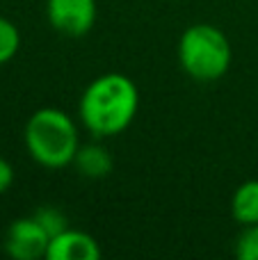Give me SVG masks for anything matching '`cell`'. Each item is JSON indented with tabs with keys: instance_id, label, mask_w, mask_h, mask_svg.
<instances>
[{
	"instance_id": "5",
	"label": "cell",
	"mask_w": 258,
	"mask_h": 260,
	"mask_svg": "<svg viewBox=\"0 0 258 260\" xmlns=\"http://www.w3.org/2000/svg\"><path fill=\"white\" fill-rule=\"evenodd\" d=\"M50 235L41 229L35 217H18L7 226L3 238V249L14 260H37L48 253Z\"/></svg>"
},
{
	"instance_id": "10",
	"label": "cell",
	"mask_w": 258,
	"mask_h": 260,
	"mask_svg": "<svg viewBox=\"0 0 258 260\" xmlns=\"http://www.w3.org/2000/svg\"><path fill=\"white\" fill-rule=\"evenodd\" d=\"M32 217H35V219L39 221L41 229H44L46 233L50 235V238L69 229V219H67V215H64V212L59 210L57 206H48V203H46V206H39L35 212H32Z\"/></svg>"
},
{
	"instance_id": "2",
	"label": "cell",
	"mask_w": 258,
	"mask_h": 260,
	"mask_svg": "<svg viewBox=\"0 0 258 260\" xmlns=\"http://www.w3.org/2000/svg\"><path fill=\"white\" fill-rule=\"evenodd\" d=\"M23 144L32 160L44 169H64L73 165L80 148V130L69 112L59 108H39L23 128Z\"/></svg>"
},
{
	"instance_id": "7",
	"label": "cell",
	"mask_w": 258,
	"mask_h": 260,
	"mask_svg": "<svg viewBox=\"0 0 258 260\" xmlns=\"http://www.w3.org/2000/svg\"><path fill=\"white\" fill-rule=\"evenodd\" d=\"M73 167L85 178L99 180L110 176L114 160H112V153L101 142H87V144H80V148H78L76 157H73Z\"/></svg>"
},
{
	"instance_id": "9",
	"label": "cell",
	"mask_w": 258,
	"mask_h": 260,
	"mask_svg": "<svg viewBox=\"0 0 258 260\" xmlns=\"http://www.w3.org/2000/svg\"><path fill=\"white\" fill-rule=\"evenodd\" d=\"M21 48V30L16 23L0 16V67L9 64Z\"/></svg>"
},
{
	"instance_id": "3",
	"label": "cell",
	"mask_w": 258,
	"mask_h": 260,
	"mask_svg": "<svg viewBox=\"0 0 258 260\" xmlns=\"http://www.w3.org/2000/svg\"><path fill=\"white\" fill-rule=\"evenodd\" d=\"M176 57L195 82H217L231 69L233 48L229 37L213 23H192L178 37Z\"/></svg>"
},
{
	"instance_id": "12",
	"label": "cell",
	"mask_w": 258,
	"mask_h": 260,
	"mask_svg": "<svg viewBox=\"0 0 258 260\" xmlns=\"http://www.w3.org/2000/svg\"><path fill=\"white\" fill-rule=\"evenodd\" d=\"M14 185V167L9 160L0 157V197L5 192H9V187Z\"/></svg>"
},
{
	"instance_id": "4",
	"label": "cell",
	"mask_w": 258,
	"mask_h": 260,
	"mask_svg": "<svg viewBox=\"0 0 258 260\" xmlns=\"http://www.w3.org/2000/svg\"><path fill=\"white\" fill-rule=\"evenodd\" d=\"M96 0H46V21L64 37H85L94 27Z\"/></svg>"
},
{
	"instance_id": "6",
	"label": "cell",
	"mask_w": 258,
	"mask_h": 260,
	"mask_svg": "<svg viewBox=\"0 0 258 260\" xmlns=\"http://www.w3.org/2000/svg\"><path fill=\"white\" fill-rule=\"evenodd\" d=\"M103 256L99 240L80 229H71L53 235L48 242L46 260H99Z\"/></svg>"
},
{
	"instance_id": "8",
	"label": "cell",
	"mask_w": 258,
	"mask_h": 260,
	"mask_svg": "<svg viewBox=\"0 0 258 260\" xmlns=\"http://www.w3.org/2000/svg\"><path fill=\"white\" fill-rule=\"evenodd\" d=\"M231 217L240 226L258 224V178L245 180L231 197Z\"/></svg>"
},
{
	"instance_id": "1",
	"label": "cell",
	"mask_w": 258,
	"mask_h": 260,
	"mask_svg": "<svg viewBox=\"0 0 258 260\" xmlns=\"http://www.w3.org/2000/svg\"><path fill=\"white\" fill-rule=\"evenodd\" d=\"M140 110V89L126 73L96 76L78 101V119L94 139H112L131 128Z\"/></svg>"
},
{
	"instance_id": "11",
	"label": "cell",
	"mask_w": 258,
	"mask_h": 260,
	"mask_svg": "<svg viewBox=\"0 0 258 260\" xmlns=\"http://www.w3.org/2000/svg\"><path fill=\"white\" fill-rule=\"evenodd\" d=\"M236 256L240 260H258V224L242 226L236 238Z\"/></svg>"
}]
</instances>
